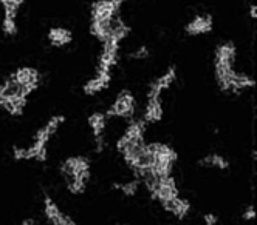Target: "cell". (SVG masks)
I'll list each match as a JSON object with an SVG mask.
<instances>
[{"label": "cell", "mask_w": 257, "mask_h": 225, "mask_svg": "<svg viewBox=\"0 0 257 225\" xmlns=\"http://www.w3.org/2000/svg\"><path fill=\"white\" fill-rule=\"evenodd\" d=\"M105 114L102 112H95V114H91L88 118V125L93 130V136L95 139L96 138H102V133H104V128H105Z\"/></svg>", "instance_id": "9a60e30c"}, {"label": "cell", "mask_w": 257, "mask_h": 225, "mask_svg": "<svg viewBox=\"0 0 257 225\" xmlns=\"http://www.w3.org/2000/svg\"><path fill=\"white\" fill-rule=\"evenodd\" d=\"M198 164L201 166H217V168H220V170H226V168L229 166L228 160L220 154H209V156L201 159Z\"/></svg>", "instance_id": "2e32d148"}, {"label": "cell", "mask_w": 257, "mask_h": 225, "mask_svg": "<svg viewBox=\"0 0 257 225\" xmlns=\"http://www.w3.org/2000/svg\"><path fill=\"white\" fill-rule=\"evenodd\" d=\"M154 164H155V154L148 146H144L143 152L137 156V159L134 160V164L131 166H134L137 172H140V170H148V168H152Z\"/></svg>", "instance_id": "7c38bea8"}, {"label": "cell", "mask_w": 257, "mask_h": 225, "mask_svg": "<svg viewBox=\"0 0 257 225\" xmlns=\"http://www.w3.org/2000/svg\"><path fill=\"white\" fill-rule=\"evenodd\" d=\"M122 0H99L91 6V20L108 22L113 16L118 14Z\"/></svg>", "instance_id": "6da1fadb"}, {"label": "cell", "mask_w": 257, "mask_h": 225, "mask_svg": "<svg viewBox=\"0 0 257 225\" xmlns=\"http://www.w3.org/2000/svg\"><path fill=\"white\" fill-rule=\"evenodd\" d=\"M234 58H235V46L231 42L220 45L215 51V64L232 65Z\"/></svg>", "instance_id": "8fae6325"}, {"label": "cell", "mask_w": 257, "mask_h": 225, "mask_svg": "<svg viewBox=\"0 0 257 225\" xmlns=\"http://www.w3.org/2000/svg\"><path fill=\"white\" fill-rule=\"evenodd\" d=\"M161 204H163V207L166 208L168 212L174 213V214H175L177 218H180V219L185 218V216L188 214L189 208H191L189 202L185 200V199H180L178 196H177V198H172V199H169V200H164V202H161Z\"/></svg>", "instance_id": "ba28073f"}, {"label": "cell", "mask_w": 257, "mask_h": 225, "mask_svg": "<svg viewBox=\"0 0 257 225\" xmlns=\"http://www.w3.org/2000/svg\"><path fill=\"white\" fill-rule=\"evenodd\" d=\"M163 118V108L158 99H149L148 108H146V122H158Z\"/></svg>", "instance_id": "4fadbf2b"}, {"label": "cell", "mask_w": 257, "mask_h": 225, "mask_svg": "<svg viewBox=\"0 0 257 225\" xmlns=\"http://www.w3.org/2000/svg\"><path fill=\"white\" fill-rule=\"evenodd\" d=\"M143 133H144V124L143 122H135V124H132L131 126L127 128L124 136L131 138V139H138V138H143Z\"/></svg>", "instance_id": "ac0fdd59"}, {"label": "cell", "mask_w": 257, "mask_h": 225, "mask_svg": "<svg viewBox=\"0 0 257 225\" xmlns=\"http://www.w3.org/2000/svg\"><path fill=\"white\" fill-rule=\"evenodd\" d=\"M108 82H110V72L98 71V76L84 85V92L85 94H96V92H99L108 85Z\"/></svg>", "instance_id": "9c48e42d"}, {"label": "cell", "mask_w": 257, "mask_h": 225, "mask_svg": "<svg viewBox=\"0 0 257 225\" xmlns=\"http://www.w3.org/2000/svg\"><path fill=\"white\" fill-rule=\"evenodd\" d=\"M177 196H178V190H177L175 180L171 176H166V178L161 179L158 190L155 192V194L152 198H157L158 200L164 202V200H169V199L177 198Z\"/></svg>", "instance_id": "8992f818"}, {"label": "cell", "mask_w": 257, "mask_h": 225, "mask_svg": "<svg viewBox=\"0 0 257 225\" xmlns=\"http://www.w3.org/2000/svg\"><path fill=\"white\" fill-rule=\"evenodd\" d=\"M71 39H73L71 32L65 28H51L48 31V40L53 46H58V48L65 46L71 42Z\"/></svg>", "instance_id": "30bf717a"}, {"label": "cell", "mask_w": 257, "mask_h": 225, "mask_svg": "<svg viewBox=\"0 0 257 225\" xmlns=\"http://www.w3.org/2000/svg\"><path fill=\"white\" fill-rule=\"evenodd\" d=\"M205 225H217V216L209 213V214H205Z\"/></svg>", "instance_id": "cb8c5ba5"}, {"label": "cell", "mask_w": 257, "mask_h": 225, "mask_svg": "<svg viewBox=\"0 0 257 225\" xmlns=\"http://www.w3.org/2000/svg\"><path fill=\"white\" fill-rule=\"evenodd\" d=\"M242 218H243L245 220H252V219L255 218V212H254V207H252V205H249V207L246 208V212L242 214Z\"/></svg>", "instance_id": "603a6c76"}, {"label": "cell", "mask_w": 257, "mask_h": 225, "mask_svg": "<svg viewBox=\"0 0 257 225\" xmlns=\"http://www.w3.org/2000/svg\"><path fill=\"white\" fill-rule=\"evenodd\" d=\"M131 58H132V59H148V58H149V50L146 48V46H141V48H138L135 52L131 54Z\"/></svg>", "instance_id": "7402d4cb"}, {"label": "cell", "mask_w": 257, "mask_h": 225, "mask_svg": "<svg viewBox=\"0 0 257 225\" xmlns=\"http://www.w3.org/2000/svg\"><path fill=\"white\" fill-rule=\"evenodd\" d=\"M13 78L25 85V86H30L33 91L38 88V82H39V72L36 71L34 68H21V70H17L14 74H13Z\"/></svg>", "instance_id": "52a82bcc"}, {"label": "cell", "mask_w": 257, "mask_h": 225, "mask_svg": "<svg viewBox=\"0 0 257 225\" xmlns=\"http://www.w3.org/2000/svg\"><path fill=\"white\" fill-rule=\"evenodd\" d=\"M0 4H2V6L5 10V16L16 17L21 5L24 4V0H0Z\"/></svg>", "instance_id": "e0dca14e"}, {"label": "cell", "mask_w": 257, "mask_h": 225, "mask_svg": "<svg viewBox=\"0 0 257 225\" xmlns=\"http://www.w3.org/2000/svg\"><path fill=\"white\" fill-rule=\"evenodd\" d=\"M135 110V99L128 91H124L119 94L116 102L108 108L105 116H121V118H132Z\"/></svg>", "instance_id": "7a4b0ae2"}, {"label": "cell", "mask_w": 257, "mask_h": 225, "mask_svg": "<svg viewBox=\"0 0 257 225\" xmlns=\"http://www.w3.org/2000/svg\"><path fill=\"white\" fill-rule=\"evenodd\" d=\"M257 8H255V5H251V8H249V16H251V18H255L257 17Z\"/></svg>", "instance_id": "d4e9b609"}, {"label": "cell", "mask_w": 257, "mask_h": 225, "mask_svg": "<svg viewBox=\"0 0 257 225\" xmlns=\"http://www.w3.org/2000/svg\"><path fill=\"white\" fill-rule=\"evenodd\" d=\"M186 32L189 36H198V34H205L212 30V17L209 14L203 16H197L195 18L186 25Z\"/></svg>", "instance_id": "5b68a950"}, {"label": "cell", "mask_w": 257, "mask_h": 225, "mask_svg": "<svg viewBox=\"0 0 257 225\" xmlns=\"http://www.w3.org/2000/svg\"><path fill=\"white\" fill-rule=\"evenodd\" d=\"M31 91L33 90L30 86L19 84L11 76L2 86H0V99L8 100V99H14V98H27Z\"/></svg>", "instance_id": "3957f363"}, {"label": "cell", "mask_w": 257, "mask_h": 225, "mask_svg": "<svg viewBox=\"0 0 257 225\" xmlns=\"http://www.w3.org/2000/svg\"><path fill=\"white\" fill-rule=\"evenodd\" d=\"M113 186L118 190H121L125 196H134L138 190V180H132V182H127V184H115Z\"/></svg>", "instance_id": "d6986e66"}, {"label": "cell", "mask_w": 257, "mask_h": 225, "mask_svg": "<svg viewBox=\"0 0 257 225\" xmlns=\"http://www.w3.org/2000/svg\"><path fill=\"white\" fill-rule=\"evenodd\" d=\"M4 32L7 36H14L17 32V25H16V17L5 16L4 18Z\"/></svg>", "instance_id": "44dd1931"}, {"label": "cell", "mask_w": 257, "mask_h": 225, "mask_svg": "<svg viewBox=\"0 0 257 225\" xmlns=\"http://www.w3.org/2000/svg\"><path fill=\"white\" fill-rule=\"evenodd\" d=\"M22 225H34V222L31 220V219H27V220H24V224Z\"/></svg>", "instance_id": "484cf974"}, {"label": "cell", "mask_w": 257, "mask_h": 225, "mask_svg": "<svg viewBox=\"0 0 257 225\" xmlns=\"http://www.w3.org/2000/svg\"><path fill=\"white\" fill-rule=\"evenodd\" d=\"M45 214H47L48 220L54 225H59V222L64 219V214L59 212L58 205L51 200L50 196H45Z\"/></svg>", "instance_id": "5bb4252c"}, {"label": "cell", "mask_w": 257, "mask_h": 225, "mask_svg": "<svg viewBox=\"0 0 257 225\" xmlns=\"http://www.w3.org/2000/svg\"><path fill=\"white\" fill-rule=\"evenodd\" d=\"M64 122V116H54V118H51L50 120H48V124L44 126L45 130H47V133L50 134V136H53L54 133L58 131V128H59V125Z\"/></svg>", "instance_id": "ffe728a7"}, {"label": "cell", "mask_w": 257, "mask_h": 225, "mask_svg": "<svg viewBox=\"0 0 257 225\" xmlns=\"http://www.w3.org/2000/svg\"><path fill=\"white\" fill-rule=\"evenodd\" d=\"M175 78H177V71H175L174 66H171L168 70V72H164L160 79H157L155 82H152L151 90H149V94H148L149 99H158L160 94H161V91L166 90L175 80Z\"/></svg>", "instance_id": "277c9868"}]
</instances>
